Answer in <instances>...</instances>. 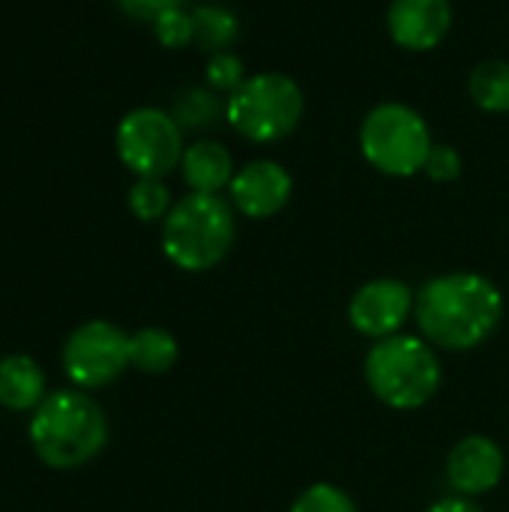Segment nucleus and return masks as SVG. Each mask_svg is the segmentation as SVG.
<instances>
[{"mask_svg": "<svg viewBox=\"0 0 509 512\" xmlns=\"http://www.w3.org/2000/svg\"><path fill=\"white\" fill-rule=\"evenodd\" d=\"M453 24L450 0H393L387 9V33L405 51H432Z\"/></svg>", "mask_w": 509, "mask_h": 512, "instance_id": "f8f14e48", "label": "nucleus"}, {"mask_svg": "<svg viewBox=\"0 0 509 512\" xmlns=\"http://www.w3.org/2000/svg\"><path fill=\"white\" fill-rule=\"evenodd\" d=\"M192 18H195V42L204 51L219 54V51H228L240 39V21L222 3H201L195 6Z\"/></svg>", "mask_w": 509, "mask_h": 512, "instance_id": "dca6fc26", "label": "nucleus"}, {"mask_svg": "<svg viewBox=\"0 0 509 512\" xmlns=\"http://www.w3.org/2000/svg\"><path fill=\"white\" fill-rule=\"evenodd\" d=\"M180 345L162 327H141L129 336V363L144 375H165L177 366Z\"/></svg>", "mask_w": 509, "mask_h": 512, "instance_id": "2eb2a0df", "label": "nucleus"}, {"mask_svg": "<svg viewBox=\"0 0 509 512\" xmlns=\"http://www.w3.org/2000/svg\"><path fill=\"white\" fill-rule=\"evenodd\" d=\"M153 33L165 48H186L195 42V18L183 6H174L153 21Z\"/></svg>", "mask_w": 509, "mask_h": 512, "instance_id": "412c9836", "label": "nucleus"}, {"mask_svg": "<svg viewBox=\"0 0 509 512\" xmlns=\"http://www.w3.org/2000/svg\"><path fill=\"white\" fill-rule=\"evenodd\" d=\"M219 114H225V105H222L219 93L210 87L186 90L171 108V117L180 123V129H207L219 120Z\"/></svg>", "mask_w": 509, "mask_h": 512, "instance_id": "a211bd4d", "label": "nucleus"}, {"mask_svg": "<svg viewBox=\"0 0 509 512\" xmlns=\"http://www.w3.org/2000/svg\"><path fill=\"white\" fill-rule=\"evenodd\" d=\"M417 303V294L402 279H372L348 303V321L357 333L369 339H387L396 336L405 321L411 318Z\"/></svg>", "mask_w": 509, "mask_h": 512, "instance_id": "1a4fd4ad", "label": "nucleus"}, {"mask_svg": "<svg viewBox=\"0 0 509 512\" xmlns=\"http://www.w3.org/2000/svg\"><path fill=\"white\" fill-rule=\"evenodd\" d=\"M234 240V204H228L222 195L189 192L186 198L174 201L162 222V252L186 273H204L222 264L234 249Z\"/></svg>", "mask_w": 509, "mask_h": 512, "instance_id": "7ed1b4c3", "label": "nucleus"}, {"mask_svg": "<svg viewBox=\"0 0 509 512\" xmlns=\"http://www.w3.org/2000/svg\"><path fill=\"white\" fill-rule=\"evenodd\" d=\"M204 3H213V0H204Z\"/></svg>", "mask_w": 509, "mask_h": 512, "instance_id": "a878e982", "label": "nucleus"}, {"mask_svg": "<svg viewBox=\"0 0 509 512\" xmlns=\"http://www.w3.org/2000/svg\"><path fill=\"white\" fill-rule=\"evenodd\" d=\"M414 318L429 345L444 351H474L498 330L504 318V294L483 273H444L420 288Z\"/></svg>", "mask_w": 509, "mask_h": 512, "instance_id": "f257e3e1", "label": "nucleus"}, {"mask_svg": "<svg viewBox=\"0 0 509 512\" xmlns=\"http://www.w3.org/2000/svg\"><path fill=\"white\" fill-rule=\"evenodd\" d=\"M207 87L210 90H216V93H234L249 75H246V63L237 57V54H231V51H219V54H213L210 57V63H207Z\"/></svg>", "mask_w": 509, "mask_h": 512, "instance_id": "4be33fe9", "label": "nucleus"}, {"mask_svg": "<svg viewBox=\"0 0 509 512\" xmlns=\"http://www.w3.org/2000/svg\"><path fill=\"white\" fill-rule=\"evenodd\" d=\"M288 512H357L354 498L333 483H312L303 489Z\"/></svg>", "mask_w": 509, "mask_h": 512, "instance_id": "aec40b11", "label": "nucleus"}, {"mask_svg": "<svg viewBox=\"0 0 509 512\" xmlns=\"http://www.w3.org/2000/svg\"><path fill=\"white\" fill-rule=\"evenodd\" d=\"M126 204L132 210L135 219L141 222H165V216L171 213V192L162 180H147V177H138L126 195Z\"/></svg>", "mask_w": 509, "mask_h": 512, "instance_id": "6ab92c4d", "label": "nucleus"}, {"mask_svg": "<svg viewBox=\"0 0 509 512\" xmlns=\"http://www.w3.org/2000/svg\"><path fill=\"white\" fill-rule=\"evenodd\" d=\"M366 384L393 411H417L441 390V360L423 336L378 339L363 363Z\"/></svg>", "mask_w": 509, "mask_h": 512, "instance_id": "20e7f679", "label": "nucleus"}, {"mask_svg": "<svg viewBox=\"0 0 509 512\" xmlns=\"http://www.w3.org/2000/svg\"><path fill=\"white\" fill-rule=\"evenodd\" d=\"M303 108V90L291 75L258 72L225 99V120L252 144H276L300 126Z\"/></svg>", "mask_w": 509, "mask_h": 512, "instance_id": "39448f33", "label": "nucleus"}, {"mask_svg": "<svg viewBox=\"0 0 509 512\" xmlns=\"http://www.w3.org/2000/svg\"><path fill=\"white\" fill-rule=\"evenodd\" d=\"M228 192L234 210L243 213L246 219H270L288 207L294 192V177L288 174L285 165L273 159H255L234 174Z\"/></svg>", "mask_w": 509, "mask_h": 512, "instance_id": "9d476101", "label": "nucleus"}, {"mask_svg": "<svg viewBox=\"0 0 509 512\" xmlns=\"http://www.w3.org/2000/svg\"><path fill=\"white\" fill-rule=\"evenodd\" d=\"M117 6L129 15V18H135V21H156L162 12H168V9H174V6H183V0H117Z\"/></svg>", "mask_w": 509, "mask_h": 512, "instance_id": "b1692460", "label": "nucleus"}, {"mask_svg": "<svg viewBox=\"0 0 509 512\" xmlns=\"http://www.w3.org/2000/svg\"><path fill=\"white\" fill-rule=\"evenodd\" d=\"M507 471L504 450L489 435L462 438L447 456V483L462 498H480L501 486Z\"/></svg>", "mask_w": 509, "mask_h": 512, "instance_id": "9b49d317", "label": "nucleus"}, {"mask_svg": "<svg viewBox=\"0 0 509 512\" xmlns=\"http://www.w3.org/2000/svg\"><path fill=\"white\" fill-rule=\"evenodd\" d=\"M432 147L429 123L405 102L372 108L360 126L363 159L387 177H414L426 168Z\"/></svg>", "mask_w": 509, "mask_h": 512, "instance_id": "423d86ee", "label": "nucleus"}, {"mask_svg": "<svg viewBox=\"0 0 509 512\" xmlns=\"http://www.w3.org/2000/svg\"><path fill=\"white\" fill-rule=\"evenodd\" d=\"M426 512H483L471 498H462V495H450V498H441L435 501Z\"/></svg>", "mask_w": 509, "mask_h": 512, "instance_id": "393cba45", "label": "nucleus"}, {"mask_svg": "<svg viewBox=\"0 0 509 512\" xmlns=\"http://www.w3.org/2000/svg\"><path fill=\"white\" fill-rule=\"evenodd\" d=\"M183 180L192 192H204V195H219L222 189L231 186L234 180V159L228 153L225 144L219 141H195L183 150V162H180Z\"/></svg>", "mask_w": 509, "mask_h": 512, "instance_id": "ddd939ff", "label": "nucleus"}, {"mask_svg": "<svg viewBox=\"0 0 509 512\" xmlns=\"http://www.w3.org/2000/svg\"><path fill=\"white\" fill-rule=\"evenodd\" d=\"M114 147L120 162L135 174L147 180L168 177L183 162V129L171 117V111L162 108H132L123 114L114 132Z\"/></svg>", "mask_w": 509, "mask_h": 512, "instance_id": "0eeeda50", "label": "nucleus"}, {"mask_svg": "<svg viewBox=\"0 0 509 512\" xmlns=\"http://www.w3.org/2000/svg\"><path fill=\"white\" fill-rule=\"evenodd\" d=\"M423 171L435 183H453L462 174V153L456 147H450V144H435Z\"/></svg>", "mask_w": 509, "mask_h": 512, "instance_id": "5701e85b", "label": "nucleus"}, {"mask_svg": "<svg viewBox=\"0 0 509 512\" xmlns=\"http://www.w3.org/2000/svg\"><path fill=\"white\" fill-rule=\"evenodd\" d=\"M468 93L480 111L507 114L509 111V63L507 60H486L471 72Z\"/></svg>", "mask_w": 509, "mask_h": 512, "instance_id": "f3484780", "label": "nucleus"}, {"mask_svg": "<svg viewBox=\"0 0 509 512\" xmlns=\"http://www.w3.org/2000/svg\"><path fill=\"white\" fill-rule=\"evenodd\" d=\"M129 366V333L102 318L78 324L63 345V369L78 390L108 387Z\"/></svg>", "mask_w": 509, "mask_h": 512, "instance_id": "6e6552de", "label": "nucleus"}, {"mask_svg": "<svg viewBox=\"0 0 509 512\" xmlns=\"http://www.w3.org/2000/svg\"><path fill=\"white\" fill-rule=\"evenodd\" d=\"M27 435L42 465L54 471H75L105 450L108 420L84 390H57L33 411Z\"/></svg>", "mask_w": 509, "mask_h": 512, "instance_id": "f03ea898", "label": "nucleus"}, {"mask_svg": "<svg viewBox=\"0 0 509 512\" xmlns=\"http://www.w3.org/2000/svg\"><path fill=\"white\" fill-rule=\"evenodd\" d=\"M45 372L27 354L0 360V405L6 411H36L45 399Z\"/></svg>", "mask_w": 509, "mask_h": 512, "instance_id": "4468645a", "label": "nucleus"}]
</instances>
